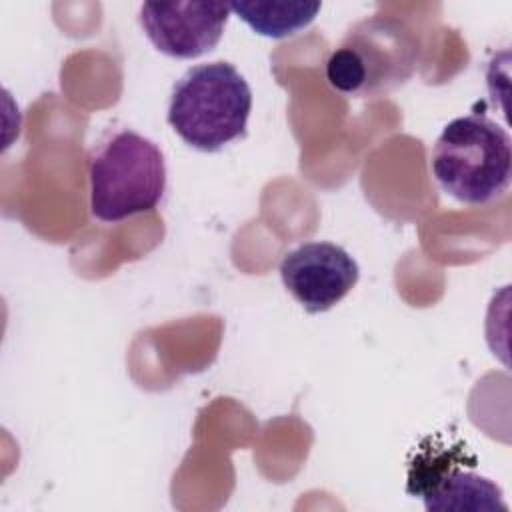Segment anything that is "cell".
<instances>
[{
  "label": "cell",
  "instance_id": "obj_1",
  "mask_svg": "<svg viewBox=\"0 0 512 512\" xmlns=\"http://www.w3.org/2000/svg\"><path fill=\"white\" fill-rule=\"evenodd\" d=\"M436 184L454 200L484 206L506 194L512 180L510 134L484 114L454 118L430 152Z\"/></svg>",
  "mask_w": 512,
  "mask_h": 512
},
{
  "label": "cell",
  "instance_id": "obj_2",
  "mask_svg": "<svg viewBox=\"0 0 512 512\" xmlns=\"http://www.w3.org/2000/svg\"><path fill=\"white\" fill-rule=\"evenodd\" d=\"M420 58V42L390 16L364 18L348 28L326 60L328 84L350 98H378L404 86Z\"/></svg>",
  "mask_w": 512,
  "mask_h": 512
},
{
  "label": "cell",
  "instance_id": "obj_3",
  "mask_svg": "<svg viewBox=\"0 0 512 512\" xmlns=\"http://www.w3.org/2000/svg\"><path fill=\"white\" fill-rule=\"evenodd\" d=\"M252 90L230 62L198 64L180 76L168 124L192 148L216 152L246 134Z\"/></svg>",
  "mask_w": 512,
  "mask_h": 512
},
{
  "label": "cell",
  "instance_id": "obj_4",
  "mask_svg": "<svg viewBox=\"0 0 512 512\" xmlns=\"http://www.w3.org/2000/svg\"><path fill=\"white\" fill-rule=\"evenodd\" d=\"M90 212L100 222H122L158 206L166 190L162 150L134 130L104 140L88 160Z\"/></svg>",
  "mask_w": 512,
  "mask_h": 512
},
{
  "label": "cell",
  "instance_id": "obj_5",
  "mask_svg": "<svg viewBox=\"0 0 512 512\" xmlns=\"http://www.w3.org/2000/svg\"><path fill=\"white\" fill-rule=\"evenodd\" d=\"M460 448H424L410 464L408 494L420 496L426 510H506L502 490L486 476L462 470Z\"/></svg>",
  "mask_w": 512,
  "mask_h": 512
},
{
  "label": "cell",
  "instance_id": "obj_6",
  "mask_svg": "<svg viewBox=\"0 0 512 512\" xmlns=\"http://www.w3.org/2000/svg\"><path fill=\"white\" fill-rule=\"evenodd\" d=\"M278 272L284 288L310 314L336 306L360 278L356 260L332 242H304L288 250Z\"/></svg>",
  "mask_w": 512,
  "mask_h": 512
},
{
  "label": "cell",
  "instance_id": "obj_7",
  "mask_svg": "<svg viewBox=\"0 0 512 512\" xmlns=\"http://www.w3.org/2000/svg\"><path fill=\"white\" fill-rule=\"evenodd\" d=\"M230 12L226 2H144L138 20L158 52L192 60L216 48Z\"/></svg>",
  "mask_w": 512,
  "mask_h": 512
},
{
  "label": "cell",
  "instance_id": "obj_8",
  "mask_svg": "<svg viewBox=\"0 0 512 512\" xmlns=\"http://www.w3.org/2000/svg\"><path fill=\"white\" fill-rule=\"evenodd\" d=\"M320 2H232L230 10L256 34L286 38L304 30L320 12Z\"/></svg>",
  "mask_w": 512,
  "mask_h": 512
}]
</instances>
